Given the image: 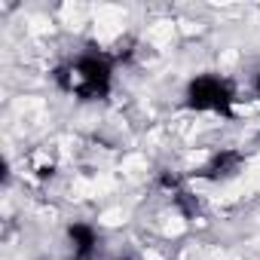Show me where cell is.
Returning <instances> with one entry per match:
<instances>
[{"label": "cell", "mask_w": 260, "mask_h": 260, "mask_svg": "<svg viewBox=\"0 0 260 260\" xmlns=\"http://www.w3.org/2000/svg\"><path fill=\"white\" fill-rule=\"evenodd\" d=\"M58 83L71 95L92 101V98H101L107 92V86H110V68L98 55H80V58L68 61L58 71Z\"/></svg>", "instance_id": "obj_1"}, {"label": "cell", "mask_w": 260, "mask_h": 260, "mask_svg": "<svg viewBox=\"0 0 260 260\" xmlns=\"http://www.w3.org/2000/svg\"><path fill=\"white\" fill-rule=\"evenodd\" d=\"M230 101H233V92L220 77H199L190 86V104L199 110H223Z\"/></svg>", "instance_id": "obj_2"}]
</instances>
